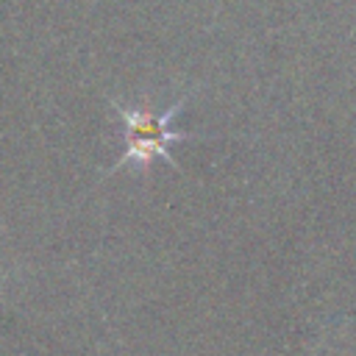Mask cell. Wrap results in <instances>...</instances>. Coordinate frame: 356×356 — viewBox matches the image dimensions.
Listing matches in <instances>:
<instances>
[{"mask_svg": "<svg viewBox=\"0 0 356 356\" xmlns=\"http://www.w3.org/2000/svg\"><path fill=\"white\" fill-rule=\"evenodd\" d=\"M111 106L120 111L122 122H125V150L122 156L108 167L106 175L122 170V167H134L139 172H147L150 164L156 159H164L167 164H172L175 170H181V164L170 156V145L175 142H186L189 134L175 131L170 122L184 111L186 97L170 103L164 111H156L150 103L142 106H122L120 100H111Z\"/></svg>", "mask_w": 356, "mask_h": 356, "instance_id": "cell-1", "label": "cell"}]
</instances>
